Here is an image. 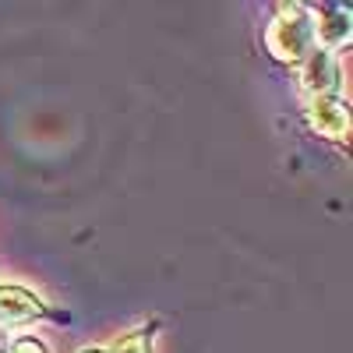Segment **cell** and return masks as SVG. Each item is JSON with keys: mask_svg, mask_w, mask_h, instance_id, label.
I'll return each instance as SVG.
<instances>
[{"mask_svg": "<svg viewBox=\"0 0 353 353\" xmlns=\"http://www.w3.org/2000/svg\"><path fill=\"white\" fill-rule=\"evenodd\" d=\"M311 14L297 4V0H286L283 11L272 18L269 32H265V39H269V50L279 57V61L293 64L301 61V57L311 50Z\"/></svg>", "mask_w": 353, "mask_h": 353, "instance_id": "cell-1", "label": "cell"}, {"mask_svg": "<svg viewBox=\"0 0 353 353\" xmlns=\"http://www.w3.org/2000/svg\"><path fill=\"white\" fill-rule=\"evenodd\" d=\"M304 68H301V85L307 88L311 96H332V88L339 81V71H336V57L329 50H311L301 57Z\"/></svg>", "mask_w": 353, "mask_h": 353, "instance_id": "cell-2", "label": "cell"}, {"mask_svg": "<svg viewBox=\"0 0 353 353\" xmlns=\"http://www.w3.org/2000/svg\"><path fill=\"white\" fill-rule=\"evenodd\" d=\"M307 121H311L314 131H321V134L343 138L346 128H350V113H346V106H343L336 96H314V99L307 103Z\"/></svg>", "mask_w": 353, "mask_h": 353, "instance_id": "cell-3", "label": "cell"}, {"mask_svg": "<svg viewBox=\"0 0 353 353\" xmlns=\"http://www.w3.org/2000/svg\"><path fill=\"white\" fill-rule=\"evenodd\" d=\"M311 32L318 36L321 50H332V46H343L350 39V14L343 8H325L314 21H311Z\"/></svg>", "mask_w": 353, "mask_h": 353, "instance_id": "cell-4", "label": "cell"}, {"mask_svg": "<svg viewBox=\"0 0 353 353\" xmlns=\"http://www.w3.org/2000/svg\"><path fill=\"white\" fill-rule=\"evenodd\" d=\"M11 353H46V346H43L39 339H18V343L11 346Z\"/></svg>", "mask_w": 353, "mask_h": 353, "instance_id": "cell-5", "label": "cell"}, {"mask_svg": "<svg viewBox=\"0 0 353 353\" xmlns=\"http://www.w3.org/2000/svg\"><path fill=\"white\" fill-rule=\"evenodd\" d=\"M103 353H145V346H141V339H128V343L113 346V350H103Z\"/></svg>", "mask_w": 353, "mask_h": 353, "instance_id": "cell-6", "label": "cell"}, {"mask_svg": "<svg viewBox=\"0 0 353 353\" xmlns=\"http://www.w3.org/2000/svg\"><path fill=\"white\" fill-rule=\"evenodd\" d=\"M318 4H321V8H343L346 0H318Z\"/></svg>", "mask_w": 353, "mask_h": 353, "instance_id": "cell-7", "label": "cell"}, {"mask_svg": "<svg viewBox=\"0 0 353 353\" xmlns=\"http://www.w3.org/2000/svg\"><path fill=\"white\" fill-rule=\"evenodd\" d=\"M85 353H103V350H85Z\"/></svg>", "mask_w": 353, "mask_h": 353, "instance_id": "cell-8", "label": "cell"}]
</instances>
